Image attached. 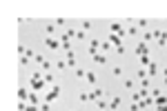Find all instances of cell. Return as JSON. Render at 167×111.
<instances>
[{
	"instance_id": "cell-13",
	"label": "cell",
	"mask_w": 167,
	"mask_h": 111,
	"mask_svg": "<svg viewBox=\"0 0 167 111\" xmlns=\"http://www.w3.org/2000/svg\"><path fill=\"white\" fill-rule=\"evenodd\" d=\"M85 78H87V82H92V85L96 82V73H94V71H87V76H85Z\"/></svg>"
},
{
	"instance_id": "cell-25",
	"label": "cell",
	"mask_w": 167,
	"mask_h": 111,
	"mask_svg": "<svg viewBox=\"0 0 167 111\" xmlns=\"http://www.w3.org/2000/svg\"><path fill=\"white\" fill-rule=\"evenodd\" d=\"M25 111H38V109H36L33 104H27V107H25Z\"/></svg>"
},
{
	"instance_id": "cell-14",
	"label": "cell",
	"mask_w": 167,
	"mask_h": 111,
	"mask_svg": "<svg viewBox=\"0 0 167 111\" xmlns=\"http://www.w3.org/2000/svg\"><path fill=\"white\" fill-rule=\"evenodd\" d=\"M118 104H120V98H114V100L109 102V109L114 111V109H116V107H118Z\"/></svg>"
},
{
	"instance_id": "cell-8",
	"label": "cell",
	"mask_w": 167,
	"mask_h": 111,
	"mask_svg": "<svg viewBox=\"0 0 167 111\" xmlns=\"http://www.w3.org/2000/svg\"><path fill=\"white\" fill-rule=\"evenodd\" d=\"M18 98H20V102L29 100V91H27V89H18Z\"/></svg>"
},
{
	"instance_id": "cell-24",
	"label": "cell",
	"mask_w": 167,
	"mask_h": 111,
	"mask_svg": "<svg viewBox=\"0 0 167 111\" xmlns=\"http://www.w3.org/2000/svg\"><path fill=\"white\" fill-rule=\"evenodd\" d=\"M42 111H51V107H49V102H42Z\"/></svg>"
},
{
	"instance_id": "cell-26",
	"label": "cell",
	"mask_w": 167,
	"mask_h": 111,
	"mask_svg": "<svg viewBox=\"0 0 167 111\" xmlns=\"http://www.w3.org/2000/svg\"><path fill=\"white\" fill-rule=\"evenodd\" d=\"M158 111H167V104H163V107H158Z\"/></svg>"
},
{
	"instance_id": "cell-19",
	"label": "cell",
	"mask_w": 167,
	"mask_h": 111,
	"mask_svg": "<svg viewBox=\"0 0 167 111\" xmlns=\"http://www.w3.org/2000/svg\"><path fill=\"white\" fill-rule=\"evenodd\" d=\"M141 85H143V89H147V87H149V80H147V78H143Z\"/></svg>"
},
{
	"instance_id": "cell-3",
	"label": "cell",
	"mask_w": 167,
	"mask_h": 111,
	"mask_svg": "<svg viewBox=\"0 0 167 111\" xmlns=\"http://www.w3.org/2000/svg\"><path fill=\"white\" fill-rule=\"evenodd\" d=\"M69 40H71V38H69L67 34L60 38V44H62V49H65V51H71V42H69Z\"/></svg>"
},
{
	"instance_id": "cell-16",
	"label": "cell",
	"mask_w": 167,
	"mask_h": 111,
	"mask_svg": "<svg viewBox=\"0 0 167 111\" xmlns=\"http://www.w3.org/2000/svg\"><path fill=\"white\" fill-rule=\"evenodd\" d=\"M156 71H158V67H156V65H154V62H149V76H154V73H156Z\"/></svg>"
},
{
	"instance_id": "cell-6",
	"label": "cell",
	"mask_w": 167,
	"mask_h": 111,
	"mask_svg": "<svg viewBox=\"0 0 167 111\" xmlns=\"http://www.w3.org/2000/svg\"><path fill=\"white\" fill-rule=\"evenodd\" d=\"M109 29H111V34H116V36L123 34V27L118 25V22H111V25H109Z\"/></svg>"
},
{
	"instance_id": "cell-20",
	"label": "cell",
	"mask_w": 167,
	"mask_h": 111,
	"mask_svg": "<svg viewBox=\"0 0 167 111\" xmlns=\"http://www.w3.org/2000/svg\"><path fill=\"white\" fill-rule=\"evenodd\" d=\"M83 29H85V31H87V29H92V22H89V20H85V22H83Z\"/></svg>"
},
{
	"instance_id": "cell-4",
	"label": "cell",
	"mask_w": 167,
	"mask_h": 111,
	"mask_svg": "<svg viewBox=\"0 0 167 111\" xmlns=\"http://www.w3.org/2000/svg\"><path fill=\"white\" fill-rule=\"evenodd\" d=\"M45 44H47L49 49H58V47H60V42L56 40V38H51V36H49V38H45Z\"/></svg>"
},
{
	"instance_id": "cell-18",
	"label": "cell",
	"mask_w": 167,
	"mask_h": 111,
	"mask_svg": "<svg viewBox=\"0 0 167 111\" xmlns=\"http://www.w3.org/2000/svg\"><path fill=\"white\" fill-rule=\"evenodd\" d=\"M29 102L36 104V102H38V96H36V94H29Z\"/></svg>"
},
{
	"instance_id": "cell-2",
	"label": "cell",
	"mask_w": 167,
	"mask_h": 111,
	"mask_svg": "<svg viewBox=\"0 0 167 111\" xmlns=\"http://www.w3.org/2000/svg\"><path fill=\"white\" fill-rule=\"evenodd\" d=\"M56 98H60V85H54L51 94L45 96V102H51V100H56Z\"/></svg>"
},
{
	"instance_id": "cell-7",
	"label": "cell",
	"mask_w": 167,
	"mask_h": 111,
	"mask_svg": "<svg viewBox=\"0 0 167 111\" xmlns=\"http://www.w3.org/2000/svg\"><path fill=\"white\" fill-rule=\"evenodd\" d=\"M103 96H105V91H103V89H96V91H92V94H89V100H96V98H103Z\"/></svg>"
},
{
	"instance_id": "cell-1",
	"label": "cell",
	"mask_w": 167,
	"mask_h": 111,
	"mask_svg": "<svg viewBox=\"0 0 167 111\" xmlns=\"http://www.w3.org/2000/svg\"><path fill=\"white\" fill-rule=\"evenodd\" d=\"M31 87L36 89V91L45 89V80H40V73H33V76H31Z\"/></svg>"
},
{
	"instance_id": "cell-5",
	"label": "cell",
	"mask_w": 167,
	"mask_h": 111,
	"mask_svg": "<svg viewBox=\"0 0 167 111\" xmlns=\"http://www.w3.org/2000/svg\"><path fill=\"white\" fill-rule=\"evenodd\" d=\"M109 42L114 44L116 49H118V47H123V44H120V42H123V40H120V36H116V34H111V36H109Z\"/></svg>"
},
{
	"instance_id": "cell-21",
	"label": "cell",
	"mask_w": 167,
	"mask_h": 111,
	"mask_svg": "<svg viewBox=\"0 0 167 111\" xmlns=\"http://www.w3.org/2000/svg\"><path fill=\"white\" fill-rule=\"evenodd\" d=\"M45 82H54V76L51 73H45Z\"/></svg>"
},
{
	"instance_id": "cell-11",
	"label": "cell",
	"mask_w": 167,
	"mask_h": 111,
	"mask_svg": "<svg viewBox=\"0 0 167 111\" xmlns=\"http://www.w3.org/2000/svg\"><path fill=\"white\" fill-rule=\"evenodd\" d=\"M136 51H138V56H143V53H147V42L143 40V42L138 44V49H136Z\"/></svg>"
},
{
	"instance_id": "cell-17",
	"label": "cell",
	"mask_w": 167,
	"mask_h": 111,
	"mask_svg": "<svg viewBox=\"0 0 167 111\" xmlns=\"http://www.w3.org/2000/svg\"><path fill=\"white\" fill-rule=\"evenodd\" d=\"M76 76H78V78H83V76H87V71H85V69H80V67H78V69H76Z\"/></svg>"
},
{
	"instance_id": "cell-22",
	"label": "cell",
	"mask_w": 167,
	"mask_h": 111,
	"mask_svg": "<svg viewBox=\"0 0 167 111\" xmlns=\"http://www.w3.org/2000/svg\"><path fill=\"white\" fill-rule=\"evenodd\" d=\"M151 96H154V98H158V96H163V94H160V89H151Z\"/></svg>"
},
{
	"instance_id": "cell-27",
	"label": "cell",
	"mask_w": 167,
	"mask_h": 111,
	"mask_svg": "<svg viewBox=\"0 0 167 111\" xmlns=\"http://www.w3.org/2000/svg\"><path fill=\"white\" fill-rule=\"evenodd\" d=\"M163 76H165V78H167V69H165V71H163Z\"/></svg>"
},
{
	"instance_id": "cell-12",
	"label": "cell",
	"mask_w": 167,
	"mask_h": 111,
	"mask_svg": "<svg viewBox=\"0 0 167 111\" xmlns=\"http://www.w3.org/2000/svg\"><path fill=\"white\" fill-rule=\"evenodd\" d=\"M141 65L143 67H149V53H143L141 56Z\"/></svg>"
},
{
	"instance_id": "cell-10",
	"label": "cell",
	"mask_w": 167,
	"mask_h": 111,
	"mask_svg": "<svg viewBox=\"0 0 167 111\" xmlns=\"http://www.w3.org/2000/svg\"><path fill=\"white\" fill-rule=\"evenodd\" d=\"M94 60H96L98 65H105V62H107V58H105L103 53H94Z\"/></svg>"
},
{
	"instance_id": "cell-23",
	"label": "cell",
	"mask_w": 167,
	"mask_h": 111,
	"mask_svg": "<svg viewBox=\"0 0 167 111\" xmlns=\"http://www.w3.org/2000/svg\"><path fill=\"white\" fill-rule=\"evenodd\" d=\"M138 78H141V80H143V78H147V71H145V69H141V71H138Z\"/></svg>"
},
{
	"instance_id": "cell-15",
	"label": "cell",
	"mask_w": 167,
	"mask_h": 111,
	"mask_svg": "<svg viewBox=\"0 0 167 111\" xmlns=\"http://www.w3.org/2000/svg\"><path fill=\"white\" fill-rule=\"evenodd\" d=\"M156 104H158V107L167 104V98H165V96H158V98H156Z\"/></svg>"
},
{
	"instance_id": "cell-9",
	"label": "cell",
	"mask_w": 167,
	"mask_h": 111,
	"mask_svg": "<svg viewBox=\"0 0 167 111\" xmlns=\"http://www.w3.org/2000/svg\"><path fill=\"white\" fill-rule=\"evenodd\" d=\"M98 47H100V40H92V42H89V51H92V56L96 53V49H98Z\"/></svg>"
}]
</instances>
